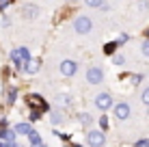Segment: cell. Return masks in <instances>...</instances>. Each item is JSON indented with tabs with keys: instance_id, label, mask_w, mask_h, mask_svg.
<instances>
[{
	"instance_id": "cell-28",
	"label": "cell",
	"mask_w": 149,
	"mask_h": 147,
	"mask_svg": "<svg viewBox=\"0 0 149 147\" xmlns=\"http://www.w3.org/2000/svg\"><path fill=\"white\" fill-rule=\"evenodd\" d=\"M69 2H76V0H69Z\"/></svg>"
},
{
	"instance_id": "cell-11",
	"label": "cell",
	"mask_w": 149,
	"mask_h": 147,
	"mask_svg": "<svg viewBox=\"0 0 149 147\" xmlns=\"http://www.w3.org/2000/svg\"><path fill=\"white\" fill-rule=\"evenodd\" d=\"M13 130H15V134H22V136H28L30 132H33V128H30L28 123H17Z\"/></svg>"
},
{
	"instance_id": "cell-6",
	"label": "cell",
	"mask_w": 149,
	"mask_h": 147,
	"mask_svg": "<svg viewBox=\"0 0 149 147\" xmlns=\"http://www.w3.org/2000/svg\"><path fill=\"white\" fill-rule=\"evenodd\" d=\"M95 106L104 113V110H108L112 108V95L110 93H97L95 95Z\"/></svg>"
},
{
	"instance_id": "cell-29",
	"label": "cell",
	"mask_w": 149,
	"mask_h": 147,
	"mask_svg": "<svg viewBox=\"0 0 149 147\" xmlns=\"http://www.w3.org/2000/svg\"><path fill=\"white\" fill-rule=\"evenodd\" d=\"M41 147H45V145H41Z\"/></svg>"
},
{
	"instance_id": "cell-5",
	"label": "cell",
	"mask_w": 149,
	"mask_h": 147,
	"mask_svg": "<svg viewBox=\"0 0 149 147\" xmlns=\"http://www.w3.org/2000/svg\"><path fill=\"white\" fill-rule=\"evenodd\" d=\"M104 80V69L102 67H89L86 69V82L89 84H100Z\"/></svg>"
},
{
	"instance_id": "cell-8",
	"label": "cell",
	"mask_w": 149,
	"mask_h": 147,
	"mask_svg": "<svg viewBox=\"0 0 149 147\" xmlns=\"http://www.w3.org/2000/svg\"><path fill=\"white\" fill-rule=\"evenodd\" d=\"M39 67H41V61H39V59H30L28 63L24 65V72H26L28 76H33V74L39 72Z\"/></svg>"
},
{
	"instance_id": "cell-19",
	"label": "cell",
	"mask_w": 149,
	"mask_h": 147,
	"mask_svg": "<svg viewBox=\"0 0 149 147\" xmlns=\"http://www.w3.org/2000/svg\"><path fill=\"white\" fill-rule=\"evenodd\" d=\"M141 100H143V104H145V106H149V87H145V89H143Z\"/></svg>"
},
{
	"instance_id": "cell-21",
	"label": "cell",
	"mask_w": 149,
	"mask_h": 147,
	"mask_svg": "<svg viewBox=\"0 0 149 147\" xmlns=\"http://www.w3.org/2000/svg\"><path fill=\"white\" fill-rule=\"evenodd\" d=\"M86 4H89V7H102V4H104V0H84Z\"/></svg>"
},
{
	"instance_id": "cell-22",
	"label": "cell",
	"mask_w": 149,
	"mask_h": 147,
	"mask_svg": "<svg viewBox=\"0 0 149 147\" xmlns=\"http://www.w3.org/2000/svg\"><path fill=\"white\" fill-rule=\"evenodd\" d=\"M138 7H141V11H143V13H147V9H149V2H147V0H141V4H138Z\"/></svg>"
},
{
	"instance_id": "cell-30",
	"label": "cell",
	"mask_w": 149,
	"mask_h": 147,
	"mask_svg": "<svg viewBox=\"0 0 149 147\" xmlns=\"http://www.w3.org/2000/svg\"><path fill=\"white\" fill-rule=\"evenodd\" d=\"M147 147H149V143H147Z\"/></svg>"
},
{
	"instance_id": "cell-9",
	"label": "cell",
	"mask_w": 149,
	"mask_h": 147,
	"mask_svg": "<svg viewBox=\"0 0 149 147\" xmlns=\"http://www.w3.org/2000/svg\"><path fill=\"white\" fill-rule=\"evenodd\" d=\"M22 15L26 20H35L39 15V7H37V4H26V7L22 9Z\"/></svg>"
},
{
	"instance_id": "cell-15",
	"label": "cell",
	"mask_w": 149,
	"mask_h": 147,
	"mask_svg": "<svg viewBox=\"0 0 149 147\" xmlns=\"http://www.w3.org/2000/svg\"><path fill=\"white\" fill-rule=\"evenodd\" d=\"M112 63H115L117 67H121V65H125V56H123V54H112Z\"/></svg>"
},
{
	"instance_id": "cell-25",
	"label": "cell",
	"mask_w": 149,
	"mask_h": 147,
	"mask_svg": "<svg viewBox=\"0 0 149 147\" xmlns=\"http://www.w3.org/2000/svg\"><path fill=\"white\" fill-rule=\"evenodd\" d=\"M127 41V35H119V39H117V43H125Z\"/></svg>"
},
{
	"instance_id": "cell-18",
	"label": "cell",
	"mask_w": 149,
	"mask_h": 147,
	"mask_svg": "<svg viewBox=\"0 0 149 147\" xmlns=\"http://www.w3.org/2000/svg\"><path fill=\"white\" fill-rule=\"evenodd\" d=\"M78 119H80V123H84V125H89L91 121H93V119H91V115H89V113H80V117H78Z\"/></svg>"
},
{
	"instance_id": "cell-7",
	"label": "cell",
	"mask_w": 149,
	"mask_h": 147,
	"mask_svg": "<svg viewBox=\"0 0 149 147\" xmlns=\"http://www.w3.org/2000/svg\"><path fill=\"white\" fill-rule=\"evenodd\" d=\"M76 72H78V63L71 59H65L63 63H61V74L63 76H74Z\"/></svg>"
},
{
	"instance_id": "cell-26",
	"label": "cell",
	"mask_w": 149,
	"mask_h": 147,
	"mask_svg": "<svg viewBox=\"0 0 149 147\" xmlns=\"http://www.w3.org/2000/svg\"><path fill=\"white\" fill-rule=\"evenodd\" d=\"M11 0H0V7H4V4H9Z\"/></svg>"
},
{
	"instance_id": "cell-2",
	"label": "cell",
	"mask_w": 149,
	"mask_h": 147,
	"mask_svg": "<svg viewBox=\"0 0 149 147\" xmlns=\"http://www.w3.org/2000/svg\"><path fill=\"white\" fill-rule=\"evenodd\" d=\"M74 28L78 35H89L91 30H93V22H91V17H86V15H80V17L74 20Z\"/></svg>"
},
{
	"instance_id": "cell-1",
	"label": "cell",
	"mask_w": 149,
	"mask_h": 147,
	"mask_svg": "<svg viewBox=\"0 0 149 147\" xmlns=\"http://www.w3.org/2000/svg\"><path fill=\"white\" fill-rule=\"evenodd\" d=\"M11 61L17 69H24V65L30 61V52L26 48H15V50H11Z\"/></svg>"
},
{
	"instance_id": "cell-16",
	"label": "cell",
	"mask_w": 149,
	"mask_h": 147,
	"mask_svg": "<svg viewBox=\"0 0 149 147\" xmlns=\"http://www.w3.org/2000/svg\"><path fill=\"white\" fill-rule=\"evenodd\" d=\"M50 119H52V123H61V121H63L61 110H52V113H50Z\"/></svg>"
},
{
	"instance_id": "cell-23",
	"label": "cell",
	"mask_w": 149,
	"mask_h": 147,
	"mask_svg": "<svg viewBox=\"0 0 149 147\" xmlns=\"http://www.w3.org/2000/svg\"><path fill=\"white\" fill-rule=\"evenodd\" d=\"M100 125H102V130H106V128H108V119H106L104 115H102V119H100Z\"/></svg>"
},
{
	"instance_id": "cell-14",
	"label": "cell",
	"mask_w": 149,
	"mask_h": 147,
	"mask_svg": "<svg viewBox=\"0 0 149 147\" xmlns=\"http://www.w3.org/2000/svg\"><path fill=\"white\" fill-rule=\"evenodd\" d=\"M58 104H61V106H69V104H71V95H69V93H61V95H58Z\"/></svg>"
},
{
	"instance_id": "cell-4",
	"label": "cell",
	"mask_w": 149,
	"mask_h": 147,
	"mask_svg": "<svg viewBox=\"0 0 149 147\" xmlns=\"http://www.w3.org/2000/svg\"><path fill=\"white\" fill-rule=\"evenodd\" d=\"M112 113H115V117L119 119V121H125V119L132 115V108H130V104L119 102V104H115V106H112Z\"/></svg>"
},
{
	"instance_id": "cell-13",
	"label": "cell",
	"mask_w": 149,
	"mask_h": 147,
	"mask_svg": "<svg viewBox=\"0 0 149 147\" xmlns=\"http://www.w3.org/2000/svg\"><path fill=\"white\" fill-rule=\"evenodd\" d=\"M15 100H17V91L7 89V104H15Z\"/></svg>"
},
{
	"instance_id": "cell-27",
	"label": "cell",
	"mask_w": 149,
	"mask_h": 147,
	"mask_svg": "<svg viewBox=\"0 0 149 147\" xmlns=\"http://www.w3.org/2000/svg\"><path fill=\"white\" fill-rule=\"evenodd\" d=\"M9 147H19L17 143H15V141H13V143H9Z\"/></svg>"
},
{
	"instance_id": "cell-3",
	"label": "cell",
	"mask_w": 149,
	"mask_h": 147,
	"mask_svg": "<svg viewBox=\"0 0 149 147\" xmlns=\"http://www.w3.org/2000/svg\"><path fill=\"white\" fill-rule=\"evenodd\" d=\"M86 143H89L91 147H104L106 134L102 132V130H91V132L86 134Z\"/></svg>"
},
{
	"instance_id": "cell-20",
	"label": "cell",
	"mask_w": 149,
	"mask_h": 147,
	"mask_svg": "<svg viewBox=\"0 0 149 147\" xmlns=\"http://www.w3.org/2000/svg\"><path fill=\"white\" fill-rule=\"evenodd\" d=\"M141 52H143V56H147V59H149V39H145V41H143Z\"/></svg>"
},
{
	"instance_id": "cell-12",
	"label": "cell",
	"mask_w": 149,
	"mask_h": 147,
	"mask_svg": "<svg viewBox=\"0 0 149 147\" xmlns=\"http://www.w3.org/2000/svg\"><path fill=\"white\" fill-rule=\"evenodd\" d=\"M28 141H30V147H41V136L35 132V130L28 134Z\"/></svg>"
},
{
	"instance_id": "cell-17",
	"label": "cell",
	"mask_w": 149,
	"mask_h": 147,
	"mask_svg": "<svg viewBox=\"0 0 149 147\" xmlns=\"http://www.w3.org/2000/svg\"><path fill=\"white\" fill-rule=\"evenodd\" d=\"M117 45H119V43H117V41H110V43H106V48H104V52H106V54H115V50H117Z\"/></svg>"
},
{
	"instance_id": "cell-24",
	"label": "cell",
	"mask_w": 149,
	"mask_h": 147,
	"mask_svg": "<svg viewBox=\"0 0 149 147\" xmlns=\"http://www.w3.org/2000/svg\"><path fill=\"white\" fill-rule=\"evenodd\" d=\"M141 80H143V74H134V76H132V82H134V84H138Z\"/></svg>"
},
{
	"instance_id": "cell-10",
	"label": "cell",
	"mask_w": 149,
	"mask_h": 147,
	"mask_svg": "<svg viewBox=\"0 0 149 147\" xmlns=\"http://www.w3.org/2000/svg\"><path fill=\"white\" fill-rule=\"evenodd\" d=\"M28 104L33 108H39V110H45V102L41 100V95H30L28 98Z\"/></svg>"
}]
</instances>
